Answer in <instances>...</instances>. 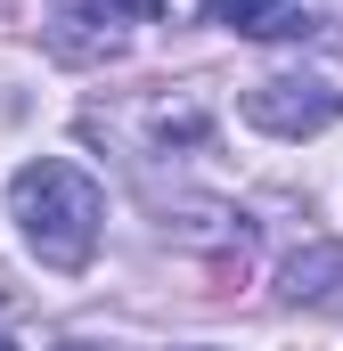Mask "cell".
Returning a JSON list of instances; mask_svg holds the SVG:
<instances>
[{"label": "cell", "instance_id": "cell-6", "mask_svg": "<svg viewBox=\"0 0 343 351\" xmlns=\"http://www.w3.org/2000/svg\"><path fill=\"white\" fill-rule=\"evenodd\" d=\"M147 131H156L164 147H196V139L213 131V114H204L196 90H180V98H156V106H147Z\"/></svg>", "mask_w": 343, "mask_h": 351}, {"label": "cell", "instance_id": "cell-4", "mask_svg": "<svg viewBox=\"0 0 343 351\" xmlns=\"http://www.w3.org/2000/svg\"><path fill=\"white\" fill-rule=\"evenodd\" d=\"M204 16L246 41H311L319 33V0H204Z\"/></svg>", "mask_w": 343, "mask_h": 351}, {"label": "cell", "instance_id": "cell-3", "mask_svg": "<svg viewBox=\"0 0 343 351\" xmlns=\"http://www.w3.org/2000/svg\"><path fill=\"white\" fill-rule=\"evenodd\" d=\"M246 123L270 139H319L327 123H343V90L319 74H270L246 90Z\"/></svg>", "mask_w": 343, "mask_h": 351}, {"label": "cell", "instance_id": "cell-1", "mask_svg": "<svg viewBox=\"0 0 343 351\" xmlns=\"http://www.w3.org/2000/svg\"><path fill=\"white\" fill-rule=\"evenodd\" d=\"M8 221H16V237H25V254L41 269H90L98 254V229H106V196H98V180L82 164H66V156H33V164H16L8 180Z\"/></svg>", "mask_w": 343, "mask_h": 351}, {"label": "cell", "instance_id": "cell-5", "mask_svg": "<svg viewBox=\"0 0 343 351\" xmlns=\"http://www.w3.org/2000/svg\"><path fill=\"white\" fill-rule=\"evenodd\" d=\"M278 302L286 311H335L343 302V245H303V254H286V269H278Z\"/></svg>", "mask_w": 343, "mask_h": 351}, {"label": "cell", "instance_id": "cell-7", "mask_svg": "<svg viewBox=\"0 0 343 351\" xmlns=\"http://www.w3.org/2000/svg\"><path fill=\"white\" fill-rule=\"evenodd\" d=\"M0 351H16V343H8V335H0Z\"/></svg>", "mask_w": 343, "mask_h": 351}, {"label": "cell", "instance_id": "cell-2", "mask_svg": "<svg viewBox=\"0 0 343 351\" xmlns=\"http://www.w3.org/2000/svg\"><path fill=\"white\" fill-rule=\"evenodd\" d=\"M164 0H58L49 8V49L66 66H115L131 49V25H156Z\"/></svg>", "mask_w": 343, "mask_h": 351}]
</instances>
